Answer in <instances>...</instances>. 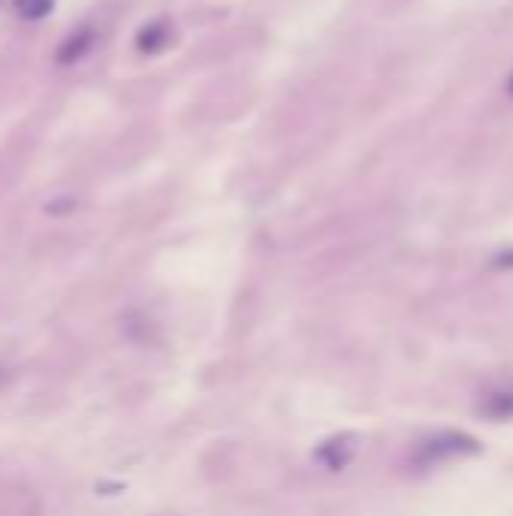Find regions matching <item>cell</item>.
<instances>
[{
	"mask_svg": "<svg viewBox=\"0 0 513 516\" xmlns=\"http://www.w3.org/2000/svg\"><path fill=\"white\" fill-rule=\"evenodd\" d=\"M477 450H480L477 438H471V435H465V432H438V435L426 438V441L417 447L414 459L423 462V465H435V462L471 456V453H477Z\"/></svg>",
	"mask_w": 513,
	"mask_h": 516,
	"instance_id": "1",
	"label": "cell"
},
{
	"mask_svg": "<svg viewBox=\"0 0 513 516\" xmlns=\"http://www.w3.org/2000/svg\"><path fill=\"white\" fill-rule=\"evenodd\" d=\"M91 46H94V31H91L88 25H85V28H76V31L58 46L55 61H58L61 67H70V64L82 61V58L91 52Z\"/></svg>",
	"mask_w": 513,
	"mask_h": 516,
	"instance_id": "2",
	"label": "cell"
},
{
	"mask_svg": "<svg viewBox=\"0 0 513 516\" xmlns=\"http://www.w3.org/2000/svg\"><path fill=\"white\" fill-rule=\"evenodd\" d=\"M351 456H354V438H351V435H345V438H332V441H326V444L317 450V459H320L326 468H332V471L345 468V465L351 462Z\"/></svg>",
	"mask_w": 513,
	"mask_h": 516,
	"instance_id": "3",
	"label": "cell"
},
{
	"mask_svg": "<svg viewBox=\"0 0 513 516\" xmlns=\"http://www.w3.org/2000/svg\"><path fill=\"white\" fill-rule=\"evenodd\" d=\"M169 40H173V28L166 22H151L139 31L136 46H139V52H163L169 46Z\"/></svg>",
	"mask_w": 513,
	"mask_h": 516,
	"instance_id": "4",
	"label": "cell"
},
{
	"mask_svg": "<svg viewBox=\"0 0 513 516\" xmlns=\"http://www.w3.org/2000/svg\"><path fill=\"white\" fill-rule=\"evenodd\" d=\"M55 0H16V13L28 22H40L52 13Z\"/></svg>",
	"mask_w": 513,
	"mask_h": 516,
	"instance_id": "5",
	"label": "cell"
}]
</instances>
